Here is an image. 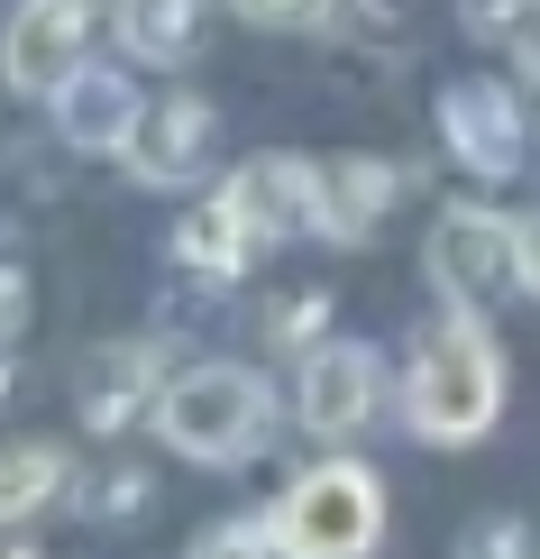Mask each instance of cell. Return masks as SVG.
Listing matches in <instances>:
<instances>
[{
    "instance_id": "6da1fadb",
    "label": "cell",
    "mask_w": 540,
    "mask_h": 559,
    "mask_svg": "<svg viewBox=\"0 0 540 559\" xmlns=\"http://www.w3.org/2000/svg\"><path fill=\"white\" fill-rule=\"evenodd\" d=\"M504 413V348L485 331V312H458L431 321L412 348V377H404V423L421 440H440V450H467V440H485Z\"/></svg>"
},
{
    "instance_id": "7a4b0ae2",
    "label": "cell",
    "mask_w": 540,
    "mask_h": 559,
    "mask_svg": "<svg viewBox=\"0 0 540 559\" xmlns=\"http://www.w3.org/2000/svg\"><path fill=\"white\" fill-rule=\"evenodd\" d=\"M266 377L239 358H202L183 367V377L156 385V431H166L175 459H202V468H229V459H248L256 440H266Z\"/></svg>"
},
{
    "instance_id": "3957f363",
    "label": "cell",
    "mask_w": 540,
    "mask_h": 559,
    "mask_svg": "<svg viewBox=\"0 0 540 559\" xmlns=\"http://www.w3.org/2000/svg\"><path fill=\"white\" fill-rule=\"evenodd\" d=\"M275 532H285V559H375V542H385V486L358 459H331V468L293 477V496L275 504Z\"/></svg>"
},
{
    "instance_id": "277c9868",
    "label": "cell",
    "mask_w": 540,
    "mask_h": 559,
    "mask_svg": "<svg viewBox=\"0 0 540 559\" xmlns=\"http://www.w3.org/2000/svg\"><path fill=\"white\" fill-rule=\"evenodd\" d=\"M431 285L458 302V312H485V302H504L523 285V221L485 212V202H449V212L431 221Z\"/></svg>"
},
{
    "instance_id": "5b68a950",
    "label": "cell",
    "mask_w": 540,
    "mask_h": 559,
    "mask_svg": "<svg viewBox=\"0 0 540 559\" xmlns=\"http://www.w3.org/2000/svg\"><path fill=\"white\" fill-rule=\"evenodd\" d=\"M83 37H92V0H19L10 37H0V83L19 102H56L83 74Z\"/></svg>"
},
{
    "instance_id": "8992f818",
    "label": "cell",
    "mask_w": 540,
    "mask_h": 559,
    "mask_svg": "<svg viewBox=\"0 0 540 559\" xmlns=\"http://www.w3.org/2000/svg\"><path fill=\"white\" fill-rule=\"evenodd\" d=\"M211 147H220V110H211L202 92H166V102L137 110L120 166H129V183H147V193H183V183H202Z\"/></svg>"
},
{
    "instance_id": "52a82bcc",
    "label": "cell",
    "mask_w": 540,
    "mask_h": 559,
    "mask_svg": "<svg viewBox=\"0 0 540 559\" xmlns=\"http://www.w3.org/2000/svg\"><path fill=\"white\" fill-rule=\"evenodd\" d=\"M293 404H302V431H321V440H358V431L375 423V404H385V367H375V348H367V340L312 348V358H302Z\"/></svg>"
},
{
    "instance_id": "ba28073f",
    "label": "cell",
    "mask_w": 540,
    "mask_h": 559,
    "mask_svg": "<svg viewBox=\"0 0 540 559\" xmlns=\"http://www.w3.org/2000/svg\"><path fill=\"white\" fill-rule=\"evenodd\" d=\"M440 138H449V156H458L467 175L504 183L513 166H523V102H513L504 83L467 74V83L440 92Z\"/></svg>"
},
{
    "instance_id": "9c48e42d",
    "label": "cell",
    "mask_w": 540,
    "mask_h": 559,
    "mask_svg": "<svg viewBox=\"0 0 540 559\" xmlns=\"http://www.w3.org/2000/svg\"><path fill=\"white\" fill-rule=\"evenodd\" d=\"M220 202L239 212V229L256 248H285V239L312 229V156H248V166L220 183Z\"/></svg>"
},
{
    "instance_id": "30bf717a",
    "label": "cell",
    "mask_w": 540,
    "mask_h": 559,
    "mask_svg": "<svg viewBox=\"0 0 540 559\" xmlns=\"http://www.w3.org/2000/svg\"><path fill=\"white\" fill-rule=\"evenodd\" d=\"M394 193H404V175L385 156H312V229L321 239H367L394 212Z\"/></svg>"
},
{
    "instance_id": "8fae6325",
    "label": "cell",
    "mask_w": 540,
    "mask_h": 559,
    "mask_svg": "<svg viewBox=\"0 0 540 559\" xmlns=\"http://www.w3.org/2000/svg\"><path fill=\"white\" fill-rule=\"evenodd\" d=\"M137 110L147 102H137L129 74H110V64H83V74L56 92V129H64V147H83V156H120Z\"/></svg>"
},
{
    "instance_id": "7c38bea8",
    "label": "cell",
    "mask_w": 540,
    "mask_h": 559,
    "mask_svg": "<svg viewBox=\"0 0 540 559\" xmlns=\"http://www.w3.org/2000/svg\"><path fill=\"white\" fill-rule=\"evenodd\" d=\"M202 19H211V0H110V37L137 64H193Z\"/></svg>"
},
{
    "instance_id": "4fadbf2b",
    "label": "cell",
    "mask_w": 540,
    "mask_h": 559,
    "mask_svg": "<svg viewBox=\"0 0 540 559\" xmlns=\"http://www.w3.org/2000/svg\"><path fill=\"white\" fill-rule=\"evenodd\" d=\"M147 377H156V348L147 340H120L83 367V423L92 431H120L137 404H147Z\"/></svg>"
},
{
    "instance_id": "5bb4252c",
    "label": "cell",
    "mask_w": 540,
    "mask_h": 559,
    "mask_svg": "<svg viewBox=\"0 0 540 559\" xmlns=\"http://www.w3.org/2000/svg\"><path fill=\"white\" fill-rule=\"evenodd\" d=\"M175 258L193 266V275H248L256 258H266V248H256L248 229H239V212H229L220 193H211V202H193V212H183V229H175Z\"/></svg>"
},
{
    "instance_id": "9a60e30c",
    "label": "cell",
    "mask_w": 540,
    "mask_h": 559,
    "mask_svg": "<svg viewBox=\"0 0 540 559\" xmlns=\"http://www.w3.org/2000/svg\"><path fill=\"white\" fill-rule=\"evenodd\" d=\"M64 477H74V468H64L56 440H10V450H0V532L46 514V504L64 496Z\"/></svg>"
},
{
    "instance_id": "2e32d148",
    "label": "cell",
    "mask_w": 540,
    "mask_h": 559,
    "mask_svg": "<svg viewBox=\"0 0 540 559\" xmlns=\"http://www.w3.org/2000/svg\"><path fill=\"white\" fill-rule=\"evenodd\" d=\"M183 559H285V532H275V514H229V523L193 532Z\"/></svg>"
},
{
    "instance_id": "e0dca14e",
    "label": "cell",
    "mask_w": 540,
    "mask_h": 559,
    "mask_svg": "<svg viewBox=\"0 0 540 559\" xmlns=\"http://www.w3.org/2000/svg\"><path fill=\"white\" fill-rule=\"evenodd\" d=\"M458 559H540L523 523H467L458 532Z\"/></svg>"
},
{
    "instance_id": "ac0fdd59",
    "label": "cell",
    "mask_w": 540,
    "mask_h": 559,
    "mask_svg": "<svg viewBox=\"0 0 540 559\" xmlns=\"http://www.w3.org/2000/svg\"><path fill=\"white\" fill-rule=\"evenodd\" d=\"M229 10H239L248 28H302V19H312L321 0H229Z\"/></svg>"
},
{
    "instance_id": "d6986e66",
    "label": "cell",
    "mask_w": 540,
    "mask_h": 559,
    "mask_svg": "<svg viewBox=\"0 0 540 559\" xmlns=\"http://www.w3.org/2000/svg\"><path fill=\"white\" fill-rule=\"evenodd\" d=\"M19 321H28V285H19V275H10V266H0V340H10V331H19Z\"/></svg>"
},
{
    "instance_id": "ffe728a7",
    "label": "cell",
    "mask_w": 540,
    "mask_h": 559,
    "mask_svg": "<svg viewBox=\"0 0 540 559\" xmlns=\"http://www.w3.org/2000/svg\"><path fill=\"white\" fill-rule=\"evenodd\" d=\"M523 294H540V212L523 221Z\"/></svg>"
},
{
    "instance_id": "44dd1931",
    "label": "cell",
    "mask_w": 540,
    "mask_h": 559,
    "mask_svg": "<svg viewBox=\"0 0 540 559\" xmlns=\"http://www.w3.org/2000/svg\"><path fill=\"white\" fill-rule=\"evenodd\" d=\"M0 559H37V550H0Z\"/></svg>"
}]
</instances>
